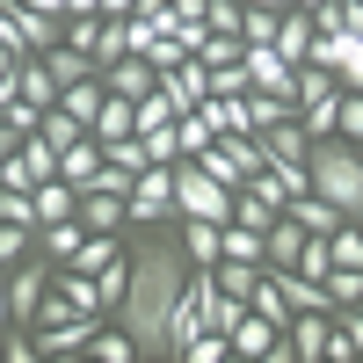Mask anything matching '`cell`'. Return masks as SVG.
<instances>
[{
	"label": "cell",
	"instance_id": "obj_20",
	"mask_svg": "<svg viewBox=\"0 0 363 363\" xmlns=\"http://www.w3.org/2000/svg\"><path fill=\"white\" fill-rule=\"evenodd\" d=\"M225 262H255V269H269V233L225 218Z\"/></svg>",
	"mask_w": 363,
	"mask_h": 363
},
{
	"label": "cell",
	"instance_id": "obj_23",
	"mask_svg": "<svg viewBox=\"0 0 363 363\" xmlns=\"http://www.w3.org/2000/svg\"><path fill=\"white\" fill-rule=\"evenodd\" d=\"M80 240H87V225H80V211H73V218H58V225L37 233V247H44L51 262H73V255H80Z\"/></svg>",
	"mask_w": 363,
	"mask_h": 363
},
{
	"label": "cell",
	"instance_id": "obj_33",
	"mask_svg": "<svg viewBox=\"0 0 363 363\" xmlns=\"http://www.w3.org/2000/svg\"><path fill=\"white\" fill-rule=\"evenodd\" d=\"M66 44L95 51V44H102V15H66Z\"/></svg>",
	"mask_w": 363,
	"mask_h": 363
},
{
	"label": "cell",
	"instance_id": "obj_16",
	"mask_svg": "<svg viewBox=\"0 0 363 363\" xmlns=\"http://www.w3.org/2000/svg\"><path fill=\"white\" fill-rule=\"evenodd\" d=\"M87 131H95L102 145L124 138V131H138V102H131V95H102V109H95V124H87Z\"/></svg>",
	"mask_w": 363,
	"mask_h": 363
},
{
	"label": "cell",
	"instance_id": "obj_14",
	"mask_svg": "<svg viewBox=\"0 0 363 363\" xmlns=\"http://www.w3.org/2000/svg\"><path fill=\"white\" fill-rule=\"evenodd\" d=\"M313 37H320L313 15H306V8H284V22H277V51L291 58V66H306V58H313Z\"/></svg>",
	"mask_w": 363,
	"mask_h": 363
},
{
	"label": "cell",
	"instance_id": "obj_21",
	"mask_svg": "<svg viewBox=\"0 0 363 363\" xmlns=\"http://www.w3.org/2000/svg\"><path fill=\"white\" fill-rule=\"evenodd\" d=\"M196 335H203V306H196L189 291H182V298H174V320H167V356H182Z\"/></svg>",
	"mask_w": 363,
	"mask_h": 363
},
{
	"label": "cell",
	"instance_id": "obj_26",
	"mask_svg": "<svg viewBox=\"0 0 363 363\" xmlns=\"http://www.w3.org/2000/svg\"><path fill=\"white\" fill-rule=\"evenodd\" d=\"M22 255H37V225H15V218H0V269H15Z\"/></svg>",
	"mask_w": 363,
	"mask_h": 363
},
{
	"label": "cell",
	"instance_id": "obj_25",
	"mask_svg": "<svg viewBox=\"0 0 363 363\" xmlns=\"http://www.w3.org/2000/svg\"><path fill=\"white\" fill-rule=\"evenodd\" d=\"M174 131H182V160H196L203 145L218 138V131H211V116H203V109H182V116H174Z\"/></svg>",
	"mask_w": 363,
	"mask_h": 363
},
{
	"label": "cell",
	"instance_id": "obj_30",
	"mask_svg": "<svg viewBox=\"0 0 363 363\" xmlns=\"http://www.w3.org/2000/svg\"><path fill=\"white\" fill-rule=\"evenodd\" d=\"M277 22H284V8H247L240 37H247V44H277Z\"/></svg>",
	"mask_w": 363,
	"mask_h": 363
},
{
	"label": "cell",
	"instance_id": "obj_28",
	"mask_svg": "<svg viewBox=\"0 0 363 363\" xmlns=\"http://www.w3.org/2000/svg\"><path fill=\"white\" fill-rule=\"evenodd\" d=\"M95 291H102V313L124 306V291H131V255H124V262H109L102 277H95Z\"/></svg>",
	"mask_w": 363,
	"mask_h": 363
},
{
	"label": "cell",
	"instance_id": "obj_18",
	"mask_svg": "<svg viewBox=\"0 0 363 363\" xmlns=\"http://www.w3.org/2000/svg\"><path fill=\"white\" fill-rule=\"evenodd\" d=\"M160 80L174 87V102H182V109H196V102L211 95V66H203V58H182V66H174V73H160Z\"/></svg>",
	"mask_w": 363,
	"mask_h": 363
},
{
	"label": "cell",
	"instance_id": "obj_22",
	"mask_svg": "<svg viewBox=\"0 0 363 363\" xmlns=\"http://www.w3.org/2000/svg\"><path fill=\"white\" fill-rule=\"evenodd\" d=\"M298 255H306V225L277 218V225H269V269H298Z\"/></svg>",
	"mask_w": 363,
	"mask_h": 363
},
{
	"label": "cell",
	"instance_id": "obj_19",
	"mask_svg": "<svg viewBox=\"0 0 363 363\" xmlns=\"http://www.w3.org/2000/svg\"><path fill=\"white\" fill-rule=\"evenodd\" d=\"M87 356H102V363H138L145 349H138L131 327H95V335H87Z\"/></svg>",
	"mask_w": 363,
	"mask_h": 363
},
{
	"label": "cell",
	"instance_id": "obj_45",
	"mask_svg": "<svg viewBox=\"0 0 363 363\" xmlns=\"http://www.w3.org/2000/svg\"><path fill=\"white\" fill-rule=\"evenodd\" d=\"M291 8H306V15H313V8H320V0H291Z\"/></svg>",
	"mask_w": 363,
	"mask_h": 363
},
{
	"label": "cell",
	"instance_id": "obj_44",
	"mask_svg": "<svg viewBox=\"0 0 363 363\" xmlns=\"http://www.w3.org/2000/svg\"><path fill=\"white\" fill-rule=\"evenodd\" d=\"M247 8H291V0H247Z\"/></svg>",
	"mask_w": 363,
	"mask_h": 363
},
{
	"label": "cell",
	"instance_id": "obj_9",
	"mask_svg": "<svg viewBox=\"0 0 363 363\" xmlns=\"http://www.w3.org/2000/svg\"><path fill=\"white\" fill-rule=\"evenodd\" d=\"M80 225H87V233H124V225H131V196H116V189H80Z\"/></svg>",
	"mask_w": 363,
	"mask_h": 363
},
{
	"label": "cell",
	"instance_id": "obj_11",
	"mask_svg": "<svg viewBox=\"0 0 363 363\" xmlns=\"http://www.w3.org/2000/svg\"><path fill=\"white\" fill-rule=\"evenodd\" d=\"M277 342H284V327H277V320H262L255 306L233 320V356H255V363H269V349H277Z\"/></svg>",
	"mask_w": 363,
	"mask_h": 363
},
{
	"label": "cell",
	"instance_id": "obj_1",
	"mask_svg": "<svg viewBox=\"0 0 363 363\" xmlns=\"http://www.w3.org/2000/svg\"><path fill=\"white\" fill-rule=\"evenodd\" d=\"M189 291V255L174 247V240H138L131 247V291L116 320L138 335L145 356H167V320H174V298Z\"/></svg>",
	"mask_w": 363,
	"mask_h": 363
},
{
	"label": "cell",
	"instance_id": "obj_35",
	"mask_svg": "<svg viewBox=\"0 0 363 363\" xmlns=\"http://www.w3.org/2000/svg\"><path fill=\"white\" fill-rule=\"evenodd\" d=\"M342 138L363 145V95H356V87H342Z\"/></svg>",
	"mask_w": 363,
	"mask_h": 363
},
{
	"label": "cell",
	"instance_id": "obj_37",
	"mask_svg": "<svg viewBox=\"0 0 363 363\" xmlns=\"http://www.w3.org/2000/svg\"><path fill=\"white\" fill-rule=\"evenodd\" d=\"M15 102H22V73H8V80H0V116H8Z\"/></svg>",
	"mask_w": 363,
	"mask_h": 363
},
{
	"label": "cell",
	"instance_id": "obj_24",
	"mask_svg": "<svg viewBox=\"0 0 363 363\" xmlns=\"http://www.w3.org/2000/svg\"><path fill=\"white\" fill-rule=\"evenodd\" d=\"M102 95H109V87H102V73H95V80H73L66 95H58V109H73L80 124H95V109H102Z\"/></svg>",
	"mask_w": 363,
	"mask_h": 363
},
{
	"label": "cell",
	"instance_id": "obj_41",
	"mask_svg": "<svg viewBox=\"0 0 363 363\" xmlns=\"http://www.w3.org/2000/svg\"><path fill=\"white\" fill-rule=\"evenodd\" d=\"M138 0H95V15H131Z\"/></svg>",
	"mask_w": 363,
	"mask_h": 363
},
{
	"label": "cell",
	"instance_id": "obj_13",
	"mask_svg": "<svg viewBox=\"0 0 363 363\" xmlns=\"http://www.w3.org/2000/svg\"><path fill=\"white\" fill-rule=\"evenodd\" d=\"M44 66L58 73V87H73V80H95V73H102V58H95V51H80V44H66V37H58V44L44 51Z\"/></svg>",
	"mask_w": 363,
	"mask_h": 363
},
{
	"label": "cell",
	"instance_id": "obj_7",
	"mask_svg": "<svg viewBox=\"0 0 363 363\" xmlns=\"http://www.w3.org/2000/svg\"><path fill=\"white\" fill-rule=\"evenodd\" d=\"M182 255H189V269H218L225 262V218H182Z\"/></svg>",
	"mask_w": 363,
	"mask_h": 363
},
{
	"label": "cell",
	"instance_id": "obj_29",
	"mask_svg": "<svg viewBox=\"0 0 363 363\" xmlns=\"http://www.w3.org/2000/svg\"><path fill=\"white\" fill-rule=\"evenodd\" d=\"M327 298H335V313L342 306H363V269H342L335 262V269H327Z\"/></svg>",
	"mask_w": 363,
	"mask_h": 363
},
{
	"label": "cell",
	"instance_id": "obj_12",
	"mask_svg": "<svg viewBox=\"0 0 363 363\" xmlns=\"http://www.w3.org/2000/svg\"><path fill=\"white\" fill-rule=\"evenodd\" d=\"M262 145H269V160H277V167H306L313 131L298 124V116H284V124H269V131H262Z\"/></svg>",
	"mask_w": 363,
	"mask_h": 363
},
{
	"label": "cell",
	"instance_id": "obj_8",
	"mask_svg": "<svg viewBox=\"0 0 363 363\" xmlns=\"http://www.w3.org/2000/svg\"><path fill=\"white\" fill-rule=\"evenodd\" d=\"M102 167H109V153H102V138H95V131H80L66 153H58V174H66L73 189H95V174H102Z\"/></svg>",
	"mask_w": 363,
	"mask_h": 363
},
{
	"label": "cell",
	"instance_id": "obj_31",
	"mask_svg": "<svg viewBox=\"0 0 363 363\" xmlns=\"http://www.w3.org/2000/svg\"><path fill=\"white\" fill-rule=\"evenodd\" d=\"M247 58H233V66H211V95H247Z\"/></svg>",
	"mask_w": 363,
	"mask_h": 363
},
{
	"label": "cell",
	"instance_id": "obj_39",
	"mask_svg": "<svg viewBox=\"0 0 363 363\" xmlns=\"http://www.w3.org/2000/svg\"><path fill=\"white\" fill-rule=\"evenodd\" d=\"M342 327L356 335V356H363V306H342Z\"/></svg>",
	"mask_w": 363,
	"mask_h": 363
},
{
	"label": "cell",
	"instance_id": "obj_17",
	"mask_svg": "<svg viewBox=\"0 0 363 363\" xmlns=\"http://www.w3.org/2000/svg\"><path fill=\"white\" fill-rule=\"evenodd\" d=\"M58 95H66V87H58V73L44 66L37 51L22 58V102H37V109H58Z\"/></svg>",
	"mask_w": 363,
	"mask_h": 363
},
{
	"label": "cell",
	"instance_id": "obj_27",
	"mask_svg": "<svg viewBox=\"0 0 363 363\" xmlns=\"http://www.w3.org/2000/svg\"><path fill=\"white\" fill-rule=\"evenodd\" d=\"M102 153H109L116 167H124V174H145V167H153V153H145V138H138V131H124V138H109Z\"/></svg>",
	"mask_w": 363,
	"mask_h": 363
},
{
	"label": "cell",
	"instance_id": "obj_40",
	"mask_svg": "<svg viewBox=\"0 0 363 363\" xmlns=\"http://www.w3.org/2000/svg\"><path fill=\"white\" fill-rule=\"evenodd\" d=\"M203 8H211V0H174V15H182V22H203Z\"/></svg>",
	"mask_w": 363,
	"mask_h": 363
},
{
	"label": "cell",
	"instance_id": "obj_4",
	"mask_svg": "<svg viewBox=\"0 0 363 363\" xmlns=\"http://www.w3.org/2000/svg\"><path fill=\"white\" fill-rule=\"evenodd\" d=\"M153 218H174V160H153L131 182V225H153Z\"/></svg>",
	"mask_w": 363,
	"mask_h": 363
},
{
	"label": "cell",
	"instance_id": "obj_34",
	"mask_svg": "<svg viewBox=\"0 0 363 363\" xmlns=\"http://www.w3.org/2000/svg\"><path fill=\"white\" fill-rule=\"evenodd\" d=\"M145 138V153H153V160H182V131L167 124V131H138Z\"/></svg>",
	"mask_w": 363,
	"mask_h": 363
},
{
	"label": "cell",
	"instance_id": "obj_38",
	"mask_svg": "<svg viewBox=\"0 0 363 363\" xmlns=\"http://www.w3.org/2000/svg\"><path fill=\"white\" fill-rule=\"evenodd\" d=\"M22 58H29L22 44H0V80H8V73H22Z\"/></svg>",
	"mask_w": 363,
	"mask_h": 363
},
{
	"label": "cell",
	"instance_id": "obj_5",
	"mask_svg": "<svg viewBox=\"0 0 363 363\" xmlns=\"http://www.w3.org/2000/svg\"><path fill=\"white\" fill-rule=\"evenodd\" d=\"M102 87H109V95H153V87H160V66H153V58H138V51H124V58H109V66H102Z\"/></svg>",
	"mask_w": 363,
	"mask_h": 363
},
{
	"label": "cell",
	"instance_id": "obj_32",
	"mask_svg": "<svg viewBox=\"0 0 363 363\" xmlns=\"http://www.w3.org/2000/svg\"><path fill=\"white\" fill-rule=\"evenodd\" d=\"M342 87L363 95V29H349V44H342Z\"/></svg>",
	"mask_w": 363,
	"mask_h": 363
},
{
	"label": "cell",
	"instance_id": "obj_36",
	"mask_svg": "<svg viewBox=\"0 0 363 363\" xmlns=\"http://www.w3.org/2000/svg\"><path fill=\"white\" fill-rule=\"evenodd\" d=\"M327 363H356V335L335 320V335H327Z\"/></svg>",
	"mask_w": 363,
	"mask_h": 363
},
{
	"label": "cell",
	"instance_id": "obj_3",
	"mask_svg": "<svg viewBox=\"0 0 363 363\" xmlns=\"http://www.w3.org/2000/svg\"><path fill=\"white\" fill-rule=\"evenodd\" d=\"M174 218H233V189L203 160H174Z\"/></svg>",
	"mask_w": 363,
	"mask_h": 363
},
{
	"label": "cell",
	"instance_id": "obj_15",
	"mask_svg": "<svg viewBox=\"0 0 363 363\" xmlns=\"http://www.w3.org/2000/svg\"><path fill=\"white\" fill-rule=\"evenodd\" d=\"M247 306L262 313V320H277V327H291V291H284V277H277V269H262V277H255V291H247Z\"/></svg>",
	"mask_w": 363,
	"mask_h": 363
},
{
	"label": "cell",
	"instance_id": "obj_43",
	"mask_svg": "<svg viewBox=\"0 0 363 363\" xmlns=\"http://www.w3.org/2000/svg\"><path fill=\"white\" fill-rule=\"evenodd\" d=\"M15 153V124H0V160H8Z\"/></svg>",
	"mask_w": 363,
	"mask_h": 363
},
{
	"label": "cell",
	"instance_id": "obj_6",
	"mask_svg": "<svg viewBox=\"0 0 363 363\" xmlns=\"http://www.w3.org/2000/svg\"><path fill=\"white\" fill-rule=\"evenodd\" d=\"M8 15H15V37H22V51H51L58 37H66V15H44V8H29V0H8Z\"/></svg>",
	"mask_w": 363,
	"mask_h": 363
},
{
	"label": "cell",
	"instance_id": "obj_2",
	"mask_svg": "<svg viewBox=\"0 0 363 363\" xmlns=\"http://www.w3.org/2000/svg\"><path fill=\"white\" fill-rule=\"evenodd\" d=\"M306 167H313V189L342 211V218H363V145L356 138H313V153H306Z\"/></svg>",
	"mask_w": 363,
	"mask_h": 363
},
{
	"label": "cell",
	"instance_id": "obj_10",
	"mask_svg": "<svg viewBox=\"0 0 363 363\" xmlns=\"http://www.w3.org/2000/svg\"><path fill=\"white\" fill-rule=\"evenodd\" d=\"M327 335H335V313H291V327H284V342H291L298 363H320L327 356Z\"/></svg>",
	"mask_w": 363,
	"mask_h": 363
},
{
	"label": "cell",
	"instance_id": "obj_42",
	"mask_svg": "<svg viewBox=\"0 0 363 363\" xmlns=\"http://www.w3.org/2000/svg\"><path fill=\"white\" fill-rule=\"evenodd\" d=\"M29 8H44V15H73V0H29Z\"/></svg>",
	"mask_w": 363,
	"mask_h": 363
}]
</instances>
